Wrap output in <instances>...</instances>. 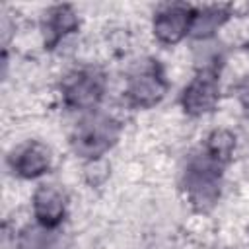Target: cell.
I'll return each mask as SVG.
<instances>
[{
    "instance_id": "1",
    "label": "cell",
    "mask_w": 249,
    "mask_h": 249,
    "mask_svg": "<svg viewBox=\"0 0 249 249\" xmlns=\"http://www.w3.org/2000/svg\"><path fill=\"white\" fill-rule=\"evenodd\" d=\"M228 165L202 144L187 156L179 173V189L195 212L208 214L218 204Z\"/></svg>"
},
{
    "instance_id": "2",
    "label": "cell",
    "mask_w": 249,
    "mask_h": 249,
    "mask_svg": "<svg viewBox=\"0 0 249 249\" xmlns=\"http://www.w3.org/2000/svg\"><path fill=\"white\" fill-rule=\"evenodd\" d=\"M121 132V121L97 109L82 115L68 136V144L78 158L86 161H99L117 146Z\"/></svg>"
},
{
    "instance_id": "3",
    "label": "cell",
    "mask_w": 249,
    "mask_h": 249,
    "mask_svg": "<svg viewBox=\"0 0 249 249\" xmlns=\"http://www.w3.org/2000/svg\"><path fill=\"white\" fill-rule=\"evenodd\" d=\"M60 99L68 111L82 115L97 111L107 93V74L93 64H82L68 70L60 80Z\"/></svg>"
},
{
    "instance_id": "4",
    "label": "cell",
    "mask_w": 249,
    "mask_h": 249,
    "mask_svg": "<svg viewBox=\"0 0 249 249\" xmlns=\"http://www.w3.org/2000/svg\"><path fill=\"white\" fill-rule=\"evenodd\" d=\"M169 91V80L165 74L163 64L148 56L134 64V68L128 72L124 80L123 99L130 109L146 111L156 105H160Z\"/></svg>"
},
{
    "instance_id": "5",
    "label": "cell",
    "mask_w": 249,
    "mask_h": 249,
    "mask_svg": "<svg viewBox=\"0 0 249 249\" xmlns=\"http://www.w3.org/2000/svg\"><path fill=\"white\" fill-rule=\"evenodd\" d=\"M222 56L202 64L191 82L179 93V105L189 117H202L212 113L220 103V74H222Z\"/></svg>"
},
{
    "instance_id": "6",
    "label": "cell",
    "mask_w": 249,
    "mask_h": 249,
    "mask_svg": "<svg viewBox=\"0 0 249 249\" xmlns=\"http://www.w3.org/2000/svg\"><path fill=\"white\" fill-rule=\"evenodd\" d=\"M193 4L187 2H167L156 8L152 18V33L156 41L163 47H173L189 37Z\"/></svg>"
},
{
    "instance_id": "7",
    "label": "cell",
    "mask_w": 249,
    "mask_h": 249,
    "mask_svg": "<svg viewBox=\"0 0 249 249\" xmlns=\"http://www.w3.org/2000/svg\"><path fill=\"white\" fill-rule=\"evenodd\" d=\"M6 163L14 177L23 181H33L51 171L53 150L41 140H27L16 146L8 154Z\"/></svg>"
},
{
    "instance_id": "8",
    "label": "cell",
    "mask_w": 249,
    "mask_h": 249,
    "mask_svg": "<svg viewBox=\"0 0 249 249\" xmlns=\"http://www.w3.org/2000/svg\"><path fill=\"white\" fill-rule=\"evenodd\" d=\"M31 214L33 220L45 228H62L68 216V195L60 185L41 183L31 195Z\"/></svg>"
},
{
    "instance_id": "9",
    "label": "cell",
    "mask_w": 249,
    "mask_h": 249,
    "mask_svg": "<svg viewBox=\"0 0 249 249\" xmlns=\"http://www.w3.org/2000/svg\"><path fill=\"white\" fill-rule=\"evenodd\" d=\"M39 29L45 51H56L70 35L78 33L80 18L72 4H53L43 10Z\"/></svg>"
},
{
    "instance_id": "10",
    "label": "cell",
    "mask_w": 249,
    "mask_h": 249,
    "mask_svg": "<svg viewBox=\"0 0 249 249\" xmlns=\"http://www.w3.org/2000/svg\"><path fill=\"white\" fill-rule=\"evenodd\" d=\"M231 16H233V6L231 4L195 6L189 37H193L196 41H208L216 35V31L220 27H224L230 21Z\"/></svg>"
},
{
    "instance_id": "11",
    "label": "cell",
    "mask_w": 249,
    "mask_h": 249,
    "mask_svg": "<svg viewBox=\"0 0 249 249\" xmlns=\"http://www.w3.org/2000/svg\"><path fill=\"white\" fill-rule=\"evenodd\" d=\"M14 243L16 249H68L70 239L66 237L62 228L51 230L33 222V224H25L18 231Z\"/></svg>"
}]
</instances>
